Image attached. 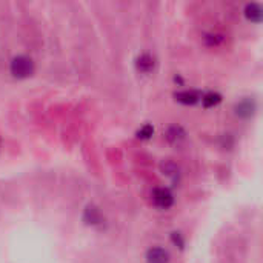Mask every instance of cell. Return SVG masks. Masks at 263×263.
<instances>
[{
	"instance_id": "1",
	"label": "cell",
	"mask_w": 263,
	"mask_h": 263,
	"mask_svg": "<svg viewBox=\"0 0 263 263\" xmlns=\"http://www.w3.org/2000/svg\"><path fill=\"white\" fill-rule=\"evenodd\" d=\"M34 71H35V65L29 55L18 54V55H14L9 62V74L17 80L31 77Z\"/></svg>"
},
{
	"instance_id": "2",
	"label": "cell",
	"mask_w": 263,
	"mask_h": 263,
	"mask_svg": "<svg viewBox=\"0 0 263 263\" xmlns=\"http://www.w3.org/2000/svg\"><path fill=\"white\" fill-rule=\"evenodd\" d=\"M151 200H153L156 208L165 210V211L173 208L174 203H176V197H174L173 191L170 188H165V186L154 188L153 193H151Z\"/></svg>"
},
{
	"instance_id": "3",
	"label": "cell",
	"mask_w": 263,
	"mask_h": 263,
	"mask_svg": "<svg viewBox=\"0 0 263 263\" xmlns=\"http://www.w3.org/2000/svg\"><path fill=\"white\" fill-rule=\"evenodd\" d=\"M233 111H234L236 117H239L242 120H250L254 117V114L257 111V103L253 97H243L242 100L236 102Z\"/></svg>"
},
{
	"instance_id": "4",
	"label": "cell",
	"mask_w": 263,
	"mask_h": 263,
	"mask_svg": "<svg viewBox=\"0 0 263 263\" xmlns=\"http://www.w3.org/2000/svg\"><path fill=\"white\" fill-rule=\"evenodd\" d=\"M143 259L145 263H171V253L160 245H154L145 251Z\"/></svg>"
},
{
	"instance_id": "5",
	"label": "cell",
	"mask_w": 263,
	"mask_h": 263,
	"mask_svg": "<svg viewBox=\"0 0 263 263\" xmlns=\"http://www.w3.org/2000/svg\"><path fill=\"white\" fill-rule=\"evenodd\" d=\"M200 99H202V92L197 89H183V91L174 92V100L185 106L197 105V103H200Z\"/></svg>"
},
{
	"instance_id": "6",
	"label": "cell",
	"mask_w": 263,
	"mask_h": 263,
	"mask_svg": "<svg viewBox=\"0 0 263 263\" xmlns=\"http://www.w3.org/2000/svg\"><path fill=\"white\" fill-rule=\"evenodd\" d=\"M134 65L140 74H151L156 69V59L149 52H142L136 57Z\"/></svg>"
},
{
	"instance_id": "7",
	"label": "cell",
	"mask_w": 263,
	"mask_h": 263,
	"mask_svg": "<svg viewBox=\"0 0 263 263\" xmlns=\"http://www.w3.org/2000/svg\"><path fill=\"white\" fill-rule=\"evenodd\" d=\"M85 225L88 227H99L103 223V216L100 213V210L94 205H88L83 211V216H82Z\"/></svg>"
},
{
	"instance_id": "8",
	"label": "cell",
	"mask_w": 263,
	"mask_h": 263,
	"mask_svg": "<svg viewBox=\"0 0 263 263\" xmlns=\"http://www.w3.org/2000/svg\"><path fill=\"white\" fill-rule=\"evenodd\" d=\"M243 15L248 22L251 23H260L263 20V8L260 3L257 2H251L247 3L243 8Z\"/></svg>"
},
{
	"instance_id": "9",
	"label": "cell",
	"mask_w": 263,
	"mask_h": 263,
	"mask_svg": "<svg viewBox=\"0 0 263 263\" xmlns=\"http://www.w3.org/2000/svg\"><path fill=\"white\" fill-rule=\"evenodd\" d=\"M165 139L171 145H179L186 139V131L182 125H171V126H168V129L165 133Z\"/></svg>"
},
{
	"instance_id": "10",
	"label": "cell",
	"mask_w": 263,
	"mask_h": 263,
	"mask_svg": "<svg viewBox=\"0 0 263 263\" xmlns=\"http://www.w3.org/2000/svg\"><path fill=\"white\" fill-rule=\"evenodd\" d=\"M223 100L222 94L217 92V91H206V92H202V99H200V103L203 108L210 109V108H216L217 105H220Z\"/></svg>"
},
{
	"instance_id": "11",
	"label": "cell",
	"mask_w": 263,
	"mask_h": 263,
	"mask_svg": "<svg viewBox=\"0 0 263 263\" xmlns=\"http://www.w3.org/2000/svg\"><path fill=\"white\" fill-rule=\"evenodd\" d=\"M153 136H154V126L151 123L142 125L136 133V137L140 140H149V139H153Z\"/></svg>"
},
{
	"instance_id": "12",
	"label": "cell",
	"mask_w": 263,
	"mask_h": 263,
	"mask_svg": "<svg viewBox=\"0 0 263 263\" xmlns=\"http://www.w3.org/2000/svg\"><path fill=\"white\" fill-rule=\"evenodd\" d=\"M170 240H171V243H173L176 248H179V250H185L186 239H185V236H183L180 231H173V233H171V236H170Z\"/></svg>"
},
{
	"instance_id": "13",
	"label": "cell",
	"mask_w": 263,
	"mask_h": 263,
	"mask_svg": "<svg viewBox=\"0 0 263 263\" xmlns=\"http://www.w3.org/2000/svg\"><path fill=\"white\" fill-rule=\"evenodd\" d=\"M163 170H165V174L173 177V180H177V176H179V168L174 165V163H166L163 165Z\"/></svg>"
},
{
	"instance_id": "14",
	"label": "cell",
	"mask_w": 263,
	"mask_h": 263,
	"mask_svg": "<svg viewBox=\"0 0 263 263\" xmlns=\"http://www.w3.org/2000/svg\"><path fill=\"white\" fill-rule=\"evenodd\" d=\"M205 40H206V45H210V46H217V45L222 43L223 37H222V35H217V34H210V35L205 37Z\"/></svg>"
},
{
	"instance_id": "15",
	"label": "cell",
	"mask_w": 263,
	"mask_h": 263,
	"mask_svg": "<svg viewBox=\"0 0 263 263\" xmlns=\"http://www.w3.org/2000/svg\"><path fill=\"white\" fill-rule=\"evenodd\" d=\"M174 83H177V85H180V86L185 85V82H183V79H182L180 76H174Z\"/></svg>"
}]
</instances>
